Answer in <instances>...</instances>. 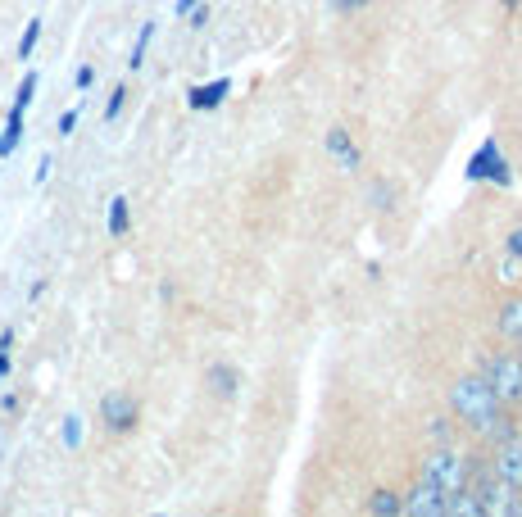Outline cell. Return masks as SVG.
Returning a JSON list of instances; mask_svg holds the SVG:
<instances>
[{
  "label": "cell",
  "instance_id": "cell-13",
  "mask_svg": "<svg viewBox=\"0 0 522 517\" xmlns=\"http://www.w3.org/2000/svg\"><path fill=\"white\" fill-rule=\"evenodd\" d=\"M23 141V109H10V123H5V137H0V155H14V146Z\"/></svg>",
  "mask_w": 522,
  "mask_h": 517
},
{
  "label": "cell",
  "instance_id": "cell-29",
  "mask_svg": "<svg viewBox=\"0 0 522 517\" xmlns=\"http://www.w3.org/2000/svg\"><path fill=\"white\" fill-rule=\"evenodd\" d=\"M5 377H10V350L0 354V381H5Z\"/></svg>",
  "mask_w": 522,
  "mask_h": 517
},
{
  "label": "cell",
  "instance_id": "cell-6",
  "mask_svg": "<svg viewBox=\"0 0 522 517\" xmlns=\"http://www.w3.org/2000/svg\"><path fill=\"white\" fill-rule=\"evenodd\" d=\"M445 499H450V495H445L436 481L423 477L414 490H409V495L400 499V513L404 517H445Z\"/></svg>",
  "mask_w": 522,
  "mask_h": 517
},
{
  "label": "cell",
  "instance_id": "cell-30",
  "mask_svg": "<svg viewBox=\"0 0 522 517\" xmlns=\"http://www.w3.org/2000/svg\"><path fill=\"white\" fill-rule=\"evenodd\" d=\"M500 5H504V10H518V5H522V0H500Z\"/></svg>",
  "mask_w": 522,
  "mask_h": 517
},
{
  "label": "cell",
  "instance_id": "cell-27",
  "mask_svg": "<svg viewBox=\"0 0 522 517\" xmlns=\"http://www.w3.org/2000/svg\"><path fill=\"white\" fill-rule=\"evenodd\" d=\"M332 5H336V10H364V5H373V0H332Z\"/></svg>",
  "mask_w": 522,
  "mask_h": 517
},
{
  "label": "cell",
  "instance_id": "cell-14",
  "mask_svg": "<svg viewBox=\"0 0 522 517\" xmlns=\"http://www.w3.org/2000/svg\"><path fill=\"white\" fill-rule=\"evenodd\" d=\"M368 513L373 517H395L400 513V495H395V490H377V495L368 499Z\"/></svg>",
  "mask_w": 522,
  "mask_h": 517
},
{
  "label": "cell",
  "instance_id": "cell-24",
  "mask_svg": "<svg viewBox=\"0 0 522 517\" xmlns=\"http://www.w3.org/2000/svg\"><path fill=\"white\" fill-rule=\"evenodd\" d=\"M504 245H509V259H518V264H522V227H513Z\"/></svg>",
  "mask_w": 522,
  "mask_h": 517
},
{
  "label": "cell",
  "instance_id": "cell-22",
  "mask_svg": "<svg viewBox=\"0 0 522 517\" xmlns=\"http://www.w3.org/2000/svg\"><path fill=\"white\" fill-rule=\"evenodd\" d=\"M64 445L69 449L82 445V418H64Z\"/></svg>",
  "mask_w": 522,
  "mask_h": 517
},
{
  "label": "cell",
  "instance_id": "cell-12",
  "mask_svg": "<svg viewBox=\"0 0 522 517\" xmlns=\"http://www.w3.org/2000/svg\"><path fill=\"white\" fill-rule=\"evenodd\" d=\"M128 227H132L128 196H114V200H109V236H128Z\"/></svg>",
  "mask_w": 522,
  "mask_h": 517
},
{
  "label": "cell",
  "instance_id": "cell-18",
  "mask_svg": "<svg viewBox=\"0 0 522 517\" xmlns=\"http://www.w3.org/2000/svg\"><path fill=\"white\" fill-rule=\"evenodd\" d=\"M37 41H41V19H28V28H23V41H19V59H32Z\"/></svg>",
  "mask_w": 522,
  "mask_h": 517
},
{
  "label": "cell",
  "instance_id": "cell-7",
  "mask_svg": "<svg viewBox=\"0 0 522 517\" xmlns=\"http://www.w3.org/2000/svg\"><path fill=\"white\" fill-rule=\"evenodd\" d=\"M137 418H141V409L128 391H109L105 400H100V422H105L109 431H132Z\"/></svg>",
  "mask_w": 522,
  "mask_h": 517
},
{
  "label": "cell",
  "instance_id": "cell-21",
  "mask_svg": "<svg viewBox=\"0 0 522 517\" xmlns=\"http://www.w3.org/2000/svg\"><path fill=\"white\" fill-rule=\"evenodd\" d=\"M32 96H37V73H28V78H23L19 96H14V109H28V105H32Z\"/></svg>",
  "mask_w": 522,
  "mask_h": 517
},
{
  "label": "cell",
  "instance_id": "cell-17",
  "mask_svg": "<svg viewBox=\"0 0 522 517\" xmlns=\"http://www.w3.org/2000/svg\"><path fill=\"white\" fill-rule=\"evenodd\" d=\"M150 41H155V23H141V32H137V46H132V69H141L146 64V50H150Z\"/></svg>",
  "mask_w": 522,
  "mask_h": 517
},
{
  "label": "cell",
  "instance_id": "cell-25",
  "mask_svg": "<svg viewBox=\"0 0 522 517\" xmlns=\"http://www.w3.org/2000/svg\"><path fill=\"white\" fill-rule=\"evenodd\" d=\"M73 82H78V91H91V82H96V69H91V64H82Z\"/></svg>",
  "mask_w": 522,
  "mask_h": 517
},
{
  "label": "cell",
  "instance_id": "cell-26",
  "mask_svg": "<svg viewBox=\"0 0 522 517\" xmlns=\"http://www.w3.org/2000/svg\"><path fill=\"white\" fill-rule=\"evenodd\" d=\"M73 127H78V109H69V114H64V118H60V137H69Z\"/></svg>",
  "mask_w": 522,
  "mask_h": 517
},
{
  "label": "cell",
  "instance_id": "cell-23",
  "mask_svg": "<svg viewBox=\"0 0 522 517\" xmlns=\"http://www.w3.org/2000/svg\"><path fill=\"white\" fill-rule=\"evenodd\" d=\"M205 23H209V5L200 0L196 10H187V28H205Z\"/></svg>",
  "mask_w": 522,
  "mask_h": 517
},
{
  "label": "cell",
  "instance_id": "cell-3",
  "mask_svg": "<svg viewBox=\"0 0 522 517\" xmlns=\"http://www.w3.org/2000/svg\"><path fill=\"white\" fill-rule=\"evenodd\" d=\"M482 381L495 391V400H500L504 409L522 404V354H495V359H486Z\"/></svg>",
  "mask_w": 522,
  "mask_h": 517
},
{
  "label": "cell",
  "instance_id": "cell-16",
  "mask_svg": "<svg viewBox=\"0 0 522 517\" xmlns=\"http://www.w3.org/2000/svg\"><path fill=\"white\" fill-rule=\"evenodd\" d=\"M482 182H495V186H513V173H509V164H504V155H500V150H495V155H491V164H486Z\"/></svg>",
  "mask_w": 522,
  "mask_h": 517
},
{
  "label": "cell",
  "instance_id": "cell-20",
  "mask_svg": "<svg viewBox=\"0 0 522 517\" xmlns=\"http://www.w3.org/2000/svg\"><path fill=\"white\" fill-rule=\"evenodd\" d=\"M123 105H128V87H114L109 91V105H105V123H114L123 114Z\"/></svg>",
  "mask_w": 522,
  "mask_h": 517
},
{
  "label": "cell",
  "instance_id": "cell-19",
  "mask_svg": "<svg viewBox=\"0 0 522 517\" xmlns=\"http://www.w3.org/2000/svg\"><path fill=\"white\" fill-rule=\"evenodd\" d=\"M368 196H373V209H395V186L391 182H373Z\"/></svg>",
  "mask_w": 522,
  "mask_h": 517
},
{
  "label": "cell",
  "instance_id": "cell-28",
  "mask_svg": "<svg viewBox=\"0 0 522 517\" xmlns=\"http://www.w3.org/2000/svg\"><path fill=\"white\" fill-rule=\"evenodd\" d=\"M196 5H200V0H178V5H173V10H178L182 19H187V10H196Z\"/></svg>",
  "mask_w": 522,
  "mask_h": 517
},
{
  "label": "cell",
  "instance_id": "cell-15",
  "mask_svg": "<svg viewBox=\"0 0 522 517\" xmlns=\"http://www.w3.org/2000/svg\"><path fill=\"white\" fill-rule=\"evenodd\" d=\"M495 137L491 141H482V150H477L473 159H468V182H482V173H486V164H491V155H495Z\"/></svg>",
  "mask_w": 522,
  "mask_h": 517
},
{
  "label": "cell",
  "instance_id": "cell-1",
  "mask_svg": "<svg viewBox=\"0 0 522 517\" xmlns=\"http://www.w3.org/2000/svg\"><path fill=\"white\" fill-rule=\"evenodd\" d=\"M450 409L459 413V422L468 431H477V436H486V427L495 422V413L504 409L500 400H495V391L482 381V372H473V377H459L450 386Z\"/></svg>",
  "mask_w": 522,
  "mask_h": 517
},
{
  "label": "cell",
  "instance_id": "cell-2",
  "mask_svg": "<svg viewBox=\"0 0 522 517\" xmlns=\"http://www.w3.org/2000/svg\"><path fill=\"white\" fill-rule=\"evenodd\" d=\"M423 477L436 481L445 495L468 490V477H473V454H459V449H450V445H436L432 454H423Z\"/></svg>",
  "mask_w": 522,
  "mask_h": 517
},
{
  "label": "cell",
  "instance_id": "cell-9",
  "mask_svg": "<svg viewBox=\"0 0 522 517\" xmlns=\"http://www.w3.org/2000/svg\"><path fill=\"white\" fill-rule=\"evenodd\" d=\"M327 150H332V159L345 168V173H355L359 168V150H355V141H350L345 127H327Z\"/></svg>",
  "mask_w": 522,
  "mask_h": 517
},
{
  "label": "cell",
  "instance_id": "cell-11",
  "mask_svg": "<svg viewBox=\"0 0 522 517\" xmlns=\"http://www.w3.org/2000/svg\"><path fill=\"white\" fill-rule=\"evenodd\" d=\"M500 332L509 336V341H518V345H522V295L504 300V309H500Z\"/></svg>",
  "mask_w": 522,
  "mask_h": 517
},
{
  "label": "cell",
  "instance_id": "cell-5",
  "mask_svg": "<svg viewBox=\"0 0 522 517\" xmlns=\"http://www.w3.org/2000/svg\"><path fill=\"white\" fill-rule=\"evenodd\" d=\"M491 472L500 481H509L513 490H522V431H513V436H504V440H495V454L491 459Z\"/></svg>",
  "mask_w": 522,
  "mask_h": 517
},
{
  "label": "cell",
  "instance_id": "cell-8",
  "mask_svg": "<svg viewBox=\"0 0 522 517\" xmlns=\"http://www.w3.org/2000/svg\"><path fill=\"white\" fill-rule=\"evenodd\" d=\"M205 386L218 395V400H232V395L241 391V372L232 368V363H209V368H205Z\"/></svg>",
  "mask_w": 522,
  "mask_h": 517
},
{
  "label": "cell",
  "instance_id": "cell-10",
  "mask_svg": "<svg viewBox=\"0 0 522 517\" xmlns=\"http://www.w3.org/2000/svg\"><path fill=\"white\" fill-rule=\"evenodd\" d=\"M227 91H232V78H214L209 87H191L187 91V105L191 109H218L227 100Z\"/></svg>",
  "mask_w": 522,
  "mask_h": 517
},
{
  "label": "cell",
  "instance_id": "cell-4",
  "mask_svg": "<svg viewBox=\"0 0 522 517\" xmlns=\"http://www.w3.org/2000/svg\"><path fill=\"white\" fill-rule=\"evenodd\" d=\"M468 490H473V499L482 504L486 517L504 513V508H509V495H513V486H509V481L495 477L491 463H486V459H473V477H468Z\"/></svg>",
  "mask_w": 522,
  "mask_h": 517
}]
</instances>
